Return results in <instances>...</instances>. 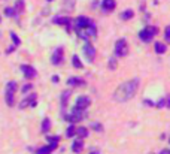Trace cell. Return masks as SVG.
Segmentation results:
<instances>
[{"label":"cell","instance_id":"1","mask_svg":"<svg viewBox=\"0 0 170 154\" xmlns=\"http://www.w3.org/2000/svg\"><path fill=\"white\" fill-rule=\"evenodd\" d=\"M137 88H139V79L137 78H133L130 81H125L121 86H118V88L115 90L114 99L117 102H127V100H130V99H133L136 96Z\"/></svg>","mask_w":170,"mask_h":154},{"label":"cell","instance_id":"2","mask_svg":"<svg viewBox=\"0 0 170 154\" xmlns=\"http://www.w3.org/2000/svg\"><path fill=\"white\" fill-rule=\"evenodd\" d=\"M17 88H18V84L15 82V81L8 82V86H6V93H5V99H6L8 106H14V103H15V91H17Z\"/></svg>","mask_w":170,"mask_h":154},{"label":"cell","instance_id":"3","mask_svg":"<svg viewBox=\"0 0 170 154\" xmlns=\"http://www.w3.org/2000/svg\"><path fill=\"white\" fill-rule=\"evenodd\" d=\"M76 33H78V36H79L81 39L90 40L91 37H94V36L97 34V27H96V24H93V26H88V27H84V29L76 30Z\"/></svg>","mask_w":170,"mask_h":154},{"label":"cell","instance_id":"4","mask_svg":"<svg viewBox=\"0 0 170 154\" xmlns=\"http://www.w3.org/2000/svg\"><path fill=\"white\" fill-rule=\"evenodd\" d=\"M158 33V29L157 27H146V29H143V30H140V33H139V37L142 39V42H151L152 40V37L155 34Z\"/></svg>","mask_w":170,"mask_h":154},{"label":"cell","instance_id":"5","mask_svg":"<svg viewBox=\"0 0 170 154\" xmlns=\"http://www.w3.org/2000/svg\"><path fill=\"white\" fill-rule=\"evenodd\" d=\"M128 54V44L125 39H118L115 44V55L117 57H125Z\"/></svg>","mask_w":170,"mask_h":154},{"label":"cell","instance_id":"6","mask_svg":"<svg viewBox=\"0 0 170 154\" xmlns=\"http://www.w3.org/2000/svg\"><path fill=\"white\" fill-rule=\"evenodd\" d=\"M84 118V111L82 109H78L76 106L70 111V114L64 115V120H67L69 123H78Z\"/></svg>","mask_w":170,"mask_h":154},{"label":"cell","instance_id":"7","mask_svg":"<svg viewBox=\"0 0 170 154\" xmlns=\"http://www.w3.org/2000/svg\"><path fill=\"white\" fill-rule=\"evenodd\" d=\"M93 19H90L88 17H78L76 21H75V30H79V29H84V27H88V26H93Z\"/></svg>","mask_w":170,"mask_h":154},{"label":"cell","instance_id":"8","mask_svg":"<svg viewBox=\"0 0 170 154\" xmlns=\"http://www.w3.org/2000/svg\"><path fill=\"white\" fill-rule=\"evenodd\" d=\"M84 54L88 61H94V58H96V48H94V45L91 42H87L84 45Z\"/></svg>","mask_w":170,"mask_h":154},{"label":"cell","instance_id":"9","mask_svg":"<svg viewBox=\"0 0 170 154\" xmlns=\"http://www.w3.org/2000/svg\"><path fill=\"white\" fill-rule=\"evenodd\" d=\"M63 52H64V50H63L61 47H58L55 51L52 52L51 63L54 65V66H58V65H61V63H63Z\"/></svg>","mask_w":170,"mask_h":154},{"label":"cell","instance_id":"10","mask_svg":"<svg viewBox=\"0 0 170 154\" xmlns=\"http://www.w3.org/2000/svg\"><path fill=\"white\" fill-rule=\"evenodd\" d=\"M21 70H22L25 79H33L34 76L37 75L36 69H34L33 66H30V65H22V66H21Z\"/></svg>","mask_w":170,"mask_h":154},{"label":"cell","instance_id":"11","mask_svg":"<svg viewBox=\"0 0 170 154\" xmlns=\"http://www.w3.org/2000/svg\"><path fill=\"white\" fill-rule=\"evenodd\" d=\"M36 100H37V94L36 93H32L29 97H25L22 102L19 103V108L21 109H24V108H27V106H36Z\"/></svg>","mask_w":170,"mask_h":154},{"label":"cell","instance_id":"12","mask_svg":"<svg viewBox=\"0 0 170 154\" xmlns=\"http://www.w3.org/2000/svg\"><path fill=\"white\" fill-rule=\"evenodd\" d=\"M90 103H91V99L88 97V96H79L78 99H76V108L78 109H82V111H85L88 106H90Z\"/></svg>","mask_w":170,"mask_h":154},{"label":"cell","instance_id":"13","mask_svg":"<svg viewBox=\"0 0 170 154\" xmlns=\"http://www.w3.org/2000/svg\"><path fill=\"white\" fill-rule=\"evenodd\" d=\"M84 150V139H76V141H73V144H72V151L75 154H79L81 151Z\"/></svg>","mask_w":170,"mask_h":154},{"label":"cell","instance_id":"14","mask_svg":"<svg viewBox=\"0 0 170 154\" xmlns=\"http://www.w3.org/2000/svg\"><path fill=\"white\" fill-rule=\"evenodd\" d=\"M52 23H54V24H58V26L69 27V26H70V18L69 17H54L52 18Z\"/></svg>","mask_w":170,"mask_h":154},{"label":"cell","instance_id":"15","mask_svg":"<svg viewBox=\"0 0 170 154\" xmlns=\"http://www.w3.org/2000/svg\"><path fill=\"white\" fill-rule=\"evenodd\" d=\"M115 6H117V2H115V0H103L102 2V8L106 11V12L114 11V9H115Z\"/></svg>","mask_w":170,"mask_h":154},{"label":"cell","instance_id":"16","mask_svg":"<svg viewBox=\"0 0 170 154\" xmlns=\"http://www.w3.org/2000/svg\"><path fill=\"white\" fill-rule=\"evenodd\" d=\"M154 48H155V52L157 54H164V52L167 51V45L163 44V42H155Z\"/></svg>","mask_w":170,"mask_h":154},{"label":"cell","instance_id":"17","mask_svg":"<svg viewBox=\"0 0 170 154\" xmlns=\"http://www.w3.org/2000/svg\"><path fill=\"white\" fill-rule=\"evenodd\" d=\"M75 135L78 138H81V139H84V138H87L88 136V129H85V127H78L76 130H75Z\"/></svg>","mask_w":170,"mask_h":154},{"label":"cell","instance_id":"18","mask_svg":"<svg viewBox=\"0 0 170 154\" xmlns=\"http://www.w3.org/2000/svg\"><path fill=\"white\" fill-rule=\"evenodd\" d=\"M46 139H48V142H49L52 150H55V148L58 147V142H60V138L58 136H48Z\"/></svg>","mask_w":170,"mask_h":154},{"label":"cell","instance_id":"19","mask_svg":"<svg viewBox=\"0 0 170 154\" xmlns=\"http://www.w3.org/2000/svg\"><path fill=\"white\" fill-rule=\"evenodd\" d=\"M72 63H73V68L75 69H82L84 68V66H82V61L79 60V57H78L76 54L72 57Z\"/></svg>","mask_w":170,"mask_h":154},{"label":"cell","instance_id":"20","mask_svg":"<svg viewBox=\"0 0 170 154\" xmlns=\"http://www.w3.org/2000/svg\"><path fill=\"white\" fill-rule=\"evenodd\" d=\"M67 82H69V86H84L85 84L82 79H78L76 76H70V79H69Z\"/></svg>","mask_w":170,"mask_h":154},{"label":"cell","instance_id":"21","mask_svg":"<svg viewBox=\"0 0 170 154\" xmlns=\"http://www.w3.org/2000/svg\"><path fill=\"white\" fill-rule=\"evenodd\" d=\"M121 19H130V18L134 17V12L131 11V9H127V11H124V12H121Z\"/></svg>","mask_w":170,"mask_h":154},{"label":"cell","instance_id":"22","mask_svg":"<svg viewBox=\"0 0 170 154\" xmlns=\"http://www.w3.org/2000/svg\"><path fill=\"white\" fill-rule=\"evenodd\" d=\"M52 153V148L51 145H45V147H40L37 151H36V154H51Z\"/></svg>","mask_w":170,"mask_h":154},{"label":"cell","instance_id":"23","mask_svg":"<svg viewBox=\"0 0 170 154\" xmlns=\"http://www.w3.org/2000/svg\"><path fill=\"white\" fill-rule=\"evenodd\" d=\"M70 94H72V90H66V91L61 94V105H63V106L67 105V99L70 97Z\"/></svg>","mask_w":170,"mask_h":154},{"label":"cell","instance_id":"24","mask_svg":"<svg viewBox=\"0 0 170 154\" xmlns=\"http://www.w3.org/2000/svg\"><path fill=\"white\" fill-rule=\"evenodd\" d=\"M49 127H51V121H49V118H45L43 123H42V132L46 133V132L49 130Z\"/></svg>","mask_w":170,"mask_h":154},{"label":"cell","instance_id":"25","mask_svg":"<svg viewBox=\"0 0 170 154\" xmlns=\"http://www.w3.org/2000/svg\"><path fill=\"white\" fill-rule=\"evenodd\" d=\"M5 14H6L8 17H17L18 15V12L14 8H6V9H5Z\"/></svg>","mask_w":170,"mask_h":154},{"label":"cell","instance_id":"26","mask_svg":"<svg viewBox=\"0 0 170 154\" xmlns=\"http://www.w3.org/2000/svg\"><path fill=\"white\" fill-rule=\"evenodd\" d=\"M75 126H73V123H70V126H69V129H67V132H66V136L67 138H72L73 135H75Z\"/></svg>","mask_w":170,"mask_h":154},{"label":"cell","instance_id":"27","mask_svg":"<svg viewBox=\"0 0 170 154\" xmlns=\"http://www.w3.org/2000/svg\"><path fill=\"white\" fill-rule=\"evenodd\" d=\"M14 9H15L17 12H21V11L24 9V2H22V0H18L17 3H15V8H14Z\"/></svg>","mask_w":170,"mask_h":154},{"label":"cell","instance_id":"28","mask_svg":"<svg viewBox=\"0 0 170 154\" xmlns=\"http://www.w3.org/2000/svg\"><path fill=\"white\" fill-rule=\"evenodd\" d=\"M11 37H12V40H14V45H15V47H18V45L21 44V39H19L15 33H11Z\"/></svg>","mask_w":170,"mask_h":154},{"label":"cell","instance_id":"29","mask_svg":"<svg viewBox=\"0 0 170 154\" xmlns=\"http://www.w3.org/2000/svg\"><path fill=\"white\" fill-rule=\"evenodd\" d=\"M164 34H166V40H167V42H170V26H167V27H166Z\"/></svg>","mask_w":170,"mask_h":154},{"label":"cell","instance_id":"30","mask_svg":"<svg viewBox=\"0 0 170 154\" xmlns=\"http://www.w3.org/2000/svg\"><path fill=\"white\" fill-rule=\"evenodd\" d=\"M32 88H33V86H32V84H25V86L22 87V90H21V91H22V93H27V91H30Z\"/></svg>","mask_w":170,"mask_h":154},{"label":"cell","instance_id":"31","mask_svg":"<svg viewBox=\"0 0 170 154\" xmlns=\"http://www.w3.org/2000/svg\"><path fill=\"white\" fill-rule=\"evenodd\" d=\"M115 68H117V60L110 58L109 60V69H115Z\"/></svg>","mask_w":170,"mask_h":154},{"label":"cell","instance_id":"32","mask_svg":"<svg viewBox=\"0 0 170 154\" xmlns=\"http://www.w3.org/2000/svg\"><path fill=\"white\" fill-rule=\"evenodd\" d=\"M93 129H94V130H97V132H102L103 130V127L99 124V123H94V124H93Z\"/></svg>","mask_w":170,"mask_h":154},{"label":"cell","instance_id":"33","mask_svg":"<svg viewBox=\"0 0 170 154\" xmlns=\"http://www.w3.org/2000/svg\"><path fill=\"white\" fill-rule=\"evenodd\" d=\"M164 106H167V108H170V94L164 99Z\"/></svg>","mask_w":170,"mask_h":154},{"label":"cell","instance_id":"34","mask_svg":"<svg viewBox=\"0 0 170 154\" xmlns=\"http://www.w3.org/2000/svg\"><path fill=\"white\" fill-rule=\"evenodd\" d=\"M157 106H158V108H163V106H164V99H160L158 103H157Z\"/></svg>","mask_w":170,"mask_h":154},{"label":"cell","instance_id":"35","mask_svg":"<svg viewBox=\"0 0 170 154\" xmlns=\"http://www.w3.org/2000/svg\"><path fill=\"white\" fill-rule=\"evenodd\" d=\"M52 82H58V76H57V75L52 76Z\"/></svg>","mask_w":170,"mask_h":154},{"label":"cell","instance_id":"36","mask_svg":"<svg viewBox=\"0 0 170 154\" xmlns=\"http://www.w3.org/2000/svg\"><path fill=\"white\" fill-rule=\"evenodd\" d=\"M160 154H170V150H163Z\"/></svg>","mask_w":170,"mask_h":154},{"label":"cell","instance_id":"37","mask_svg":"<svg viewBox=\"0 0 170 154\" xmlns=\"http://www.w3.org/2000/svg\"><path fill=\"white\" fill-rule=\"evenodd\" d=\"M0 23H2V17H0Z\"/></svg>","mask_w":170,"mask_h":154},{"label":"cell","instance_id":"38","mask_svg":"<svg viewBox=\"0 0 170 154\" xmlns=\"http://www.w3.org/2000/svg\"><path fill=\"white\" fill-rule=\"evenodd\" d=\"M48 2H52V0H48Z\"/></svg>","mask_w":170,"mask_h":154}]
</instances>
